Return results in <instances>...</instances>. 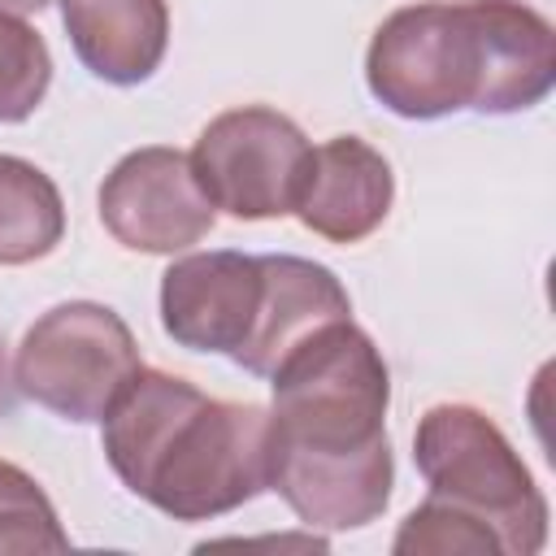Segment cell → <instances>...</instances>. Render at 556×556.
<instances>
[{
  "label": "cell",
  "mask_w": 556,
  "mask_h": 556,
  "mask_svg": "<svg viewBox=\"0 0 556 556\" xmlns=\"http://www.w3.org/2000/svg\"><path fill=\"white\" fill-rule=\"evenodd\" d=\"M308 156L313 143L287 113L269 104H239L200 130L191 169L213 208L239 222H265L295 213Z\"/></svg>",
  "instance_id": "obj_6"
},
{
  "label": "cell",
  "mask_w": 556,
  "mask_h": 556,
  "mask_svg": "<svg viewBox=\"0 0 556 556\" xmlns=\"http://www.w3.org/2000/svg\"><path fill=\"white\" fill-rule=\"evenodd\" d=\"M274 378V439L304 452H361L387 439L391 369L352 321H330L282 356Z\"/></svg>",
  "instance_id": "obj_3"
},
{
  "label": "cell",
  "mask_w": 556,
  "mask_h": 556,
  "mask_svg": "<svg viewBox=\"0 0 556 556\" xmlns=\"http://www.w3.org/2000/svg\"><path fill=\"white\" fill-rule=\"evenodd\" d=\"M395 456L391 439H378L361 452H304L274 439L269 491L313 530H361L378 521L391 504Z\"/></svg>",
  "instance_id": "obj_9"
},
{
  "label": "cell",
  "mask_w": 556,
  "mask_h": 556,
  "mask_svg": "<svg viewBox=\"0 0 556 556\" xmlns=\"http://www.w3.org/2000/svg\"><path fill=\"white\" fill-rule=\"evenodd\" d=\"M261 274H265V287H261L256 321L243 348L230 356L252 378H269L282 365V356L300 348L308 334H317L330 321L352 317V300L343 282L321 261L291 256V252H265Z\"/></svg>",
  "instance_id": "obj_10"
},
{
  "label": "cell",
  "mask_w": 556,
  "mask_h": 556,
  "mask_svg": "<svg viewBox=\"0 0 556 556\" xmlns=\"http://www.w3.org/2000/svg\"><path fill=\"white\" fill-rule=\"evenodd\" d=\"M61 239L65 200L56 182L39 165L0 152V265L43 261Z\"/></svg>",
  "instance_id": "obj_13"
},
{
  "label": "cell",
  "mask_w": 556,
  "mask_h": 556,
  "mask_svg": "<svg viewBox=\"0 0 556 556\" xmlns=\"http://www.w3.org/2000/svg\"><path fill=\"white\" fill-rule=\"evenodd\" d=\"M391 552L395 556H408V552H434V556H504L500 539L482 521H473L469 513H460V508H452V504H443L434 495H426V504H417L400 521V530L391 539Z\"/></svg>",
  "instance_id": "obj_16"
},
{
  "label": "cell",
  "mask_w": 556,
  "mask_h": 556,
  "mask_svg": "<svg viewBox=\"0 0 556 556\" xmlns=\"http://www.w3.org/2000/svg\"><path fill=\"white\" fill-rule=\"evenodd\" d=\"M17 408V382H13V369H9V356H4V339H0V417H9Z\"/></svg>",
  "instance_id": "obj_17"
},
{
  "label": "cell",
  "mask_w": 556,
  "mask_h": 556,
  "mask_svg": "<svg viewBox=\"0 0 556 556\" xmlns=\"http://www.w3.org/2000/svg\"><path fill=\"white\" fill-rule=\"evenodd\" d=\"M413 460L434 500L482 521L504 556H534L547 543V500L521 452L473 404H434L413 430Z\"/></svg>",
  "instance_id": "obj_4"
},
{
  "label": "cell",
  "mask_w": 556,
  "mask_h": 556,
  "mask_svg": "<svg viewBox=\"0 0 556 556\" xmlns=\"http://www.w3.org/2000/svg\"><path fill=\"white\" fill-rule=\"evenodd\" d=\"M52 0H0V13H39V9H48Z\"/></svg>",
  "instance_id": "obj_18"
},
{
  "label": "cell",
  "mask_w": 556,
  "mask_h": 556,
  "mask_svg": "<svg viewBox=\"0 0 556 556\" xmlns=\"http://www.w3.org/2000/svg\"><path fill=\"white\" fill-rule=\"evenodd\" d=\"M100 222L104 230L148 256H174L200 243L217 208L204 195L191 156L178 148H135L126 152L100 182Z\"/></svg>",
  "instance_id": "obj_7"
},
{
  "label": "cell",
  "mask_w": 556,
  "mask_h": 556,
  "mask_svg": "<svg viewBox=\"0 0 556 556\" xmlns=\"http://www.w3.org/2000/svg\"><path fill=\"white\" fill-rule=\"evenodd\" d=\"M261 256L248 252H187L161 274V326L187 352L235 356L256 321Z\"/></svg>",
  "instance_id": "obj_8"
},
{
  "label": "cell",
  "mask_w": 556,
  "mask_h": 556,
  "mask_svg": "<svg viewBox=\"0 0 556 556\" xmlns=\"http://www.w3.org/2000/svg\"><path fill=\"white\" fill-rule=\"evenodd\" d=\"M52 83V52L43 35L17 13H0V126L26 122Z\"/></svg>",
  "instance_id": "obj_14"
},
{
  "label": "cell",
  "mask_w": 556,
  "mask_h": 556,
  "mask_svg": "<svg viewBox=\"0 0 556 556\" xmlns=\"http://www.w3.org/2000/svg\"><path fill=\"white\" fill-rule=\"evenodd\" d=\"M100 426L122 486L174 521H213L269 491L274 417L261 404L213 400L178 374L139 369Z\"/></svg>",
  "instance_id": "obj_2"
},
{
  "label": "cell",
  "mask_w": 556,
  "mask_h": 556,
  "mask_svg": "<svg viewBox=\"0 0 556 556\" xmlns=\"http://www.w3.org/2000/svg\"><path fill=\"white\" fill-rule=\"evenodd\" d=\"M369 96L408 122L521 113L556 87V30L521 0H421L395 9L365 52Z\"/></svg>",
  "instance_id": "obj_1"
},
{
  "label": "cell",
  "mask_w": 556,
  "mask_h": 556,
  "mask_svg": "<svg viewBox=\"0 0 556 556\" xmlns=\"http://www.w3.org/2000/svg\"><path fill=\"white\" fill-rule=\"evenodd\" d=\"M61 22L74 56L113 87L148 83L169 48L165 0H61Z\"/></svg>",
  "instance_id": "obj_12"
},
{
  "label": "cell",
  "mask_w": 556,
  "mask_h": 556,
  "mask_svg": "<svg viewBox=\"0 0 556 556\" xmlns=\"http://www.w3.org/2000/svg\"><path fill=\"white\" fill-rule=\"evenodd\" d=\"M70 534L56 521L48 491L13 460H0V556L65 552Z\"/></svg>",
  "instance_id": "obj_15"
},
{
  "label": "cell",
  "mask_w": 556,
  "mask_h": 556,
  "mask_svg": "<svg viewBox=\"0 0 556 556\" xmlns=\"http://www.w3.org/2000/svg\"><path fill=\"white\" fill-rule=\"evenodd\" d=\"M139 369L130 326L96 300H65L35 317L13 356L17 395L65 421H100Z\"/></svg>",
  "instance_id": "obj_5"
},
{
  "label": "cell",
  "mask_w": 556,
  "mask_h": 556,
  "mask_svg": "<svg viewBox=\"0 0 556 556\" xmlns=\"http://www.w3.org/2000/svg\"><path fill=\"white\" fill-rule=\"evenodd\" d=\"M391 200H395L391 161L361 135H334L308 156L295 217L304 222V230L330 243H361L387 222Z\"/></svg>",
  "instance_id": "obj_11"
}]
</instances>
